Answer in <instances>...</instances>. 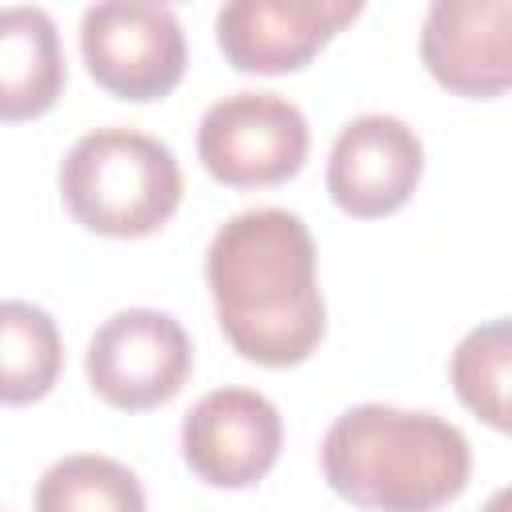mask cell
I'll return each instance as SVG.
<instances>
[{"mask_svg":"<svg viewBox=\"0 0 512 512\" xmlns=\"http://www.w3.org/2000/svg\"><path fill=\"white\" fill-rule=\"evenodd\" d=\"M180 196L184 176L172 148L136 128L84 132L60 160V200L96 236H152L176 216Z\"/></svg>","mask_w":512,"mask_h":512,"instance_id":"3957f363","label":"cell"},{"mask_svg":"<svg viewBox=\"0 0 512 512\" xmlns=\"http://www.w3.org/2000/svg\"><path fill=\"white\" fill-rule=\"evenodd\" d=\"M424 176V144L400 120L368 112L348 120L328 152V196L344 216L380 220L404 208Z\"/></svg>","mask_w":512,"mask_h":512,"instance_id":"ba28073f","label":"cell"},{"mask_svg":"<svg viewBox=\"0 0 512 512\" xmlns=\"http://www.w3.org/2000/svg\"><path fill=\"white\" fill-rule=\"evenodd\" d=\"M308 120L280 92H232L200 116L196 156L228 188H272L308 160Z\"/></svg>","mask_w":512,"mask_h":512,"instance_id":"277c9868","label":"cell"},{"mask_svg":"<svg viewBox=\"0 0 512 512\" xmlns=\"http://www.w3.org/2000/svg\"><path fill=\"white\" fill-rule=\"evenodd\" d=\"M356 16V0H232L216 12V44L236 72L284 76Z\"/></svg>","mask_w":512,"mask_h":512,"instance_id":"9c48e42d","label":"cell"},{"mask_svg":"<svg viewBox=\"0 0 512 512\" xmlns=\"http://www.w3.org/2000/svg\"><path fill=\"white\" fill-rule=\"evenodd\" d=\"M484 512H508V492L500 488V492H496V496L484 504Z\"/></svg>","mask_w":512,"mask_h":512,"instance_id":"9a60e30c","label":"cell"},{"mask_svg":"<svg viewBox=\"0 0 512 512\" xmlns=\"http://www.w3.org/2000/svg\"><path fill=\"white\" fill-rule=\"evenodd\" d=\"M64 368V340L32 300H0V404L24 408L44 400Z\"/></svg>","mask_w":512,"mask_h":512,"instance_id":"7c38bea8","label":"cell"},{"mask_svg":"<svg viewBox=\"0 0 512 512\" xmlns=\"http://www.w3.org/2000/svg\"><path fill=\"white\" fill-rule=\"evenodd\" d=\"M420 60L456 96H500L512 80V0H436L424 16Z\"/></svg>","mask_w":512,"mask_h":512,"instance_id":"30bf717a","label":"cell"},{"mask_svg":"<svg viewBox=\"0 0 512 512\" xmlns=\"http://www.w3.org/2000/svg\"><path fill=\"white\" fill-rule=\"evenodd\" d=\"M80 56L88 76L120 100H160L188 68V44L168 4L104 0L80 16Z\"/></svg>","mask_w":512,"mask_h":512,"instance_id":"5b68a950","label":"cell"},{"mask_svg":"<svg viewBox=\"0 0 512 512\" xmlns=\"http://www.w3.org/2000/svg\"><path fill=\"white\" fill-rule=\"evenodd\" d=\"M32 512H148L140 476L100 452H72L36 480Z\"/></svg>","mask_w":512,"mask_h":512,"instance_id":"4fadbf2b","label":"cell"},{"mask_svg":"<svg viewBox=\"0 0 512 512\" xmlns=\"http://www.w3.org/2000/svg\"><path fill=\"white\" fill-rule=\"evenodd\" d=\"M204 280L216 324L244 360L292 368L324 340L316 244L288 208H248L224 220L208 244Z\"/></svg>","mask_w":512,"mask_h":512,"instance_id":"6da1fadb","label":"cell"},{"mask_svg":"<svg viewBox=\"0 0 512 512\" xmlns=\"http://www.w3.org/2000/svg\"><path fill=\"white\" fill-rule=\"evenodd\" d=\"M84 372L108 408L148 412L184 388L192 372V340L172 312L124 308L92 332Z\"/></svg>","mask_w":512,"mask_h":512,"instance_id":"8992f818","label":"cell"},{"mask_svg":"<svg viewBox=\"0 0 512 512\" xmlns=\"http://www.w3.org/2000/svg\"><path fill=\"white\" fill-rule=\"evenodd\" d=\"M320 468L328 488L356 508L436 512L468 488L472 448L436 412L356 404L324 432Z\"/></svg>","mask_w":512,"mask_h":512,"instance_id":"7a4b0ae2","label":"cell"},{"mask_svg":"<svg viewBox=\"0 0 512 512\" xmlns=\"http://www.w3.org/2000/svg\"><path fill=\"white\" fill-rule=\"evenodd\" d=\"M280 444L284 420L256 388H212L180 424L184 464L212 488L260 484L276 468Z\"/></svg>","mask_w":512,"mask_h":512,"instance_id":"52a82bcc","label":"cell"},{"mask_svg":"<svg viewBox=\"0 0 512 512\" xmlns=\"http://www.w3.org/2000/svg\"><path fill=\"white\" fill-rule=\"evenodd\" d=\"M452 388L460 404L480 416L488 428L508 432V380H512V328L508 316H496L472 328L452 352Z\"/></svg>","mask_w":512,"mask_h":512,"instance_id":"5bb4252c","label":"cell"},{"mask_svg":"<svg viewBox=\"0 0 512 512\" xmlns=\"http://www.w3.org/2000/svg\"><path fill=\"white\" fill-rule=\"evenodd\" d=\"M68 64L52 16L36 4L0 8V120L20 124L56 108Z\"/></svg>","mask_w":512,"mask_h":512,"instance_id":"8fae6325","label":"cell"}]
</instances>
